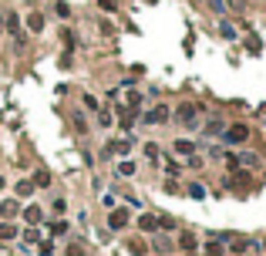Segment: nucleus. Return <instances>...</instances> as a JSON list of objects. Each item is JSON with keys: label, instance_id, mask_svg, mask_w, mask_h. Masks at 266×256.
<instances>
[{"label": "nucleus", "instance_id": "obj_1", "mask_svg": "<svg viewBox=\"0 0 266 256\" xmlns=\"http://www.w3.org/2000/svg\"><path fill=\"white\" fill-rule=\"evenodd\" d=\"M199 118H202V108L192 105V101H182V105L175 108V122L186 125V128H199Z\"/></svg>", "mask_w": 266, "mask_h": 256}, {"label": "nucleus", "instance_id": "obj_2", "mask_svg": "<svg viewBox=\"0 0 266 256\" xmlns=\"http://www.w3.org/2000/svg\"><path fill=\"white\" fill-rule=\"evenodd\" d=\"M128 223H132V212H128V206H115V209L108 212V229H111V233H122V229H128Z\"/></svg>", "mask_w": 266, "mask_h": 256}, {"label": "nucleus", "instance_id": "obj_3", "mask_svg": "<svg viewBox=\"0 0 266 256\" xmlns=\"http://www.w3.org/2000/svg\"><path fill=\"white\" fill-rule=\"evenodd\" d=\"M219 138L226 145H243L246 138H249V125H243V122H239V125H226V132H222Z\"/></svg>", "mask_w": 266, "mask_h": 256}, {"label": "nucleus", "instance_id": "obj_4", "mask_svg": "<svg viewBox=\"0 0 266 256\" xmlns=\"http://www.w3.org/2000/svg\"><path fill=\"white\" fill-rule=\"evenodd\" d=\"M168 118H172L168 105H155V108H148V112L142 115V122H145V125H165Z\"/></svg>", "mask_w": 266, "mask_h": 256}, {"label": "nucleus", "instance_id": "obj_5", "mask_svg": "<svg viewBox=\"0 0 266 256\" xmlns=\"http://www.w3.org/2000/svg\"><path fill=\"white\" fill-rule=\"evenodd\" d=\"M132 145H135V138H132V135H125V138H118V142H108V152H111V155H128Z\"/></svg>", "mask_w": 266, "mask_h": 256}, {"label": "nucleus", "instance_id": "obj_6", "mask_svg": "<svg viewBox=\"0 0 266 256\" xmlns=\"http://www.w3.org/2000/svg\"><path fill=\"white\" fill-rule=\"evenodd\" d=\"M138 229L142 233H158V212H142L138 216Z\"/></svg>", "mask_w": 266, "mask_h": 256}, {"label": "nucleus", "instance_id": "obj_7", "mask_svg": "<svg viewBox=\"0 0 266 256\" xmlns=\"http://www.w3.org/2000/svg\"><path fill=\"white\" fill-rule=\"evenodd\" d=\"M172 152H175L179 158H189V155H196V142H189V138H175V142H172Z\"/></svg>", "mask_w": 266, "mask_h": 256}, {"label": "nucleus", "instance_id": "obj_8", "mask_svg": "<svg viewBox=\"0 0 266 256\" xmlns=\"http://www.w3.org/2000/svg\"><path fill=\"white\" fill-rule=\"evenodd\" d=\"M27 31H31V34H41V31H44V14H41V11H31V14H27Z\"/></svg>", "mask_w": 266, "mask_h": 256}, {"label": "nucleus", "instance_id": "obj_9", "mask_svg": "<svg viewBox=\"0 0 266 256\" xmlns=\"http://www.w3.org/2000/svg\"><path fill=\"white\" fill-rule=\"evenodd\" d=\"M175 243H179V249H182L186 256H189V253H196V246H199L192 233H179V239H175Z\"/></svg>", "mask_w": 266, "mask_h": 256}, {"label": "nucleus", "instance_id": "obj_10", "mask_svg": "<svg viewBox=\"0 0 266 256\" xmlns=\"http://www.w3.org/2000/svg\"><path fill=\"white\" fill-rule=\"evenodd\" d=\"M34 189H37V186H34L31 179H21V182L14 186V192H17V199H31V196H34Z\"/></svg>", "mask_w": 266, "mask_h": 256}, {"label": "nucleus", "instance_id": "obj_11", "mask_svg": "<svg viewBox=\"0 0 266 256\" xmlns=\"http://www.w3.org/2000/svg\"><path fill=\"white\" fill-rule=\"evenodd\" d=\"M202 132H206V138H216V135L226 132V122H222V118H209V125H206Z\"/></svg>", "mask_w": 266, "mask_h": 256}, {"label": "nucleus", "instance_id": "obj_12", "mask_svg": "<svg viewBox=\"0 0 266 256\" xmlns=\"http://www.w3.org/2000/svg\"><path fill=\"white\" fill-rule=\"evenodd\" d=\"M41 219H44V212H41V206H27V209H24V223H27V226H37Z\"/></svg>", "mask_w": 266, "mask_h": 256}, {"label": "nucleus", "instance_id": "obj_13", "mask_svg": "<svg viewBox=\"0 0 266 256\" xmlns=\"http://www.w3.org/2000/svg\"><path fill=\"white\" fill-rule=\"evenodd\" d=\"M17 212H21V199H4L0 202V216L11 219V216H17Z\"/></svg>", "mask_w": 266, "mask_h": 256}, {"label": "nucleus", "instance_id": "obj_14", "mask_svg": "<svg viewBox=\"0 0 266 256\" xmlns=\"http://www.w3.org/2000/svg\"><path fill=\"white\" fill-rule=\"evenodd\" d=\"M17 236H21V229H17L14 223H0V239H4V243H11V239H17Z\"/></svg>", "mask_w": 266, "mask_h": 256}, {"label": "nucleus", "instance_id": "obj_15", "mask_svg": "<svg viewBox=\"0 0 266 256\" xmlns=\"http://www.w3.org/2000/svg\"><path fill=\"white\" fill-rule=\"evenodd\" d=\"M7 31L14 34V37H17V41H21L24 34H21V17H17V14L14 11H7Z\"/></svg>", "mask_w": 266, "mask_h": 256}, {"label": "nucleus", "instance_id": "obj_16", "mask_svg": "<svg viewBox=\"0 0 266 256\" xmlns=\"http://www.w3.org/2000/svg\"><path fill=\"white\" fill-rule=\"evenodd\" d=\"M31 182L37 186V189H47V186H51V172H47V168H37Z\"/></svg>", "mask_w": 266, "mask_h": 256}, {"label": "nucleus", "instance_id": "obj_17", "mask_svg": "<svg viewBox=\"0 0 266 256\" xmlns=\"http://www.w3.org/2000/svg\"><path fill=\"white\" fill-rule=\"evenodd\" d=\"M135 168H138V165H135L132 158H122V162H118V168H115V172H118V176H122V179H128V176H135Z\"/></svg>", "mask_w": 266, "mask_h": 256}, {"label": "nucleus", "instance_id": "obj_18", "mask_svg": "<svg viewBox=\"0 0 266 256\" xmlns=\"http://www.w3.org/2000/svg\"><path fill=\"white\" fill-rule=\"evenodd\" d=\"M155 249H158V253H172L175 246H172V239H168L165 233H155Z\"/></svg>", "mask_w": 266, "mask_h": 256}, {"label": "nucleus", "instance_id": "obj_19", "mask_svg": "<svg viewBox=\"0 0 266 256\" xmlns=\"http://www.w3.org/2000/svg\"><path fill=\"white\" fill-rule=\"evenodd\" d=\"M95 115H98V125H101V128H111V122H115V115H111L108 108H98Z\"/></svg>", "mask_w": 266, "mask_h": 256}, {"label": "nucleus", "instance_id": "obj_20", "mask_svg": "<svg viewBox=\"0 0 266 256\" xmlns=\"http://www.w3.org/2000/svg\"><path fill=\"white\" fill-rule=\"evenodd\" d=\"M145 158H148V162H158V158H162V152H158L155 142H145Z\"/></svg>", "mask_w": 266, "mask_h": 256}, {"label": "nucleus", "instance_id": "obj_21", "mask_svg": "<svg viewBox=\"0 0 266 256\" xmlns=\"http://www.w3.org/2000/svg\"><path fill=\"white\" fill-rule=\"evenodd\" d=\"M219 34L226 37V41H236V37H239V34H236V27H233L229 21H222V24H219Z\"/></svg>", "mask_w": 266, "mask_h": 256}, {"label": "nucleus", "instance_id": "obj_22", "mask_svg": "<svg viewBox=\"0 0 266 256\" xmlns=\"http://www.w3.org/2000/svg\"><path fill=\"white\" fill-rule=\"evenodd\" d=\"M236 165H259V155H253V152H243V155H236Z\"/></svg>", "mask_w": 266, "mask_h": 256}, {"label": "nucleus", "instance_id": "obj_23", "mask_svg": "<svg viewBox=\"0 0 266 256\" xmlns=\"http://www.w3.org/2000/svg\"><path fill=\"white\" fill-rule=\"evenodd\" d=\"M189 196H192V199H206V186H202V182H192V186H189Z\"/></svg>", "mask_w": 266, "mask_h": 256}, {"label": "nucleus", "instance_id": "obj_24", "mask_svg": "<svg viewBox=\"0 0 266 256\" xmlns=\"http://www.w3.org/2000/svg\"><path fill=\"white\" fill-rule=\"evenodd\" d=\"M54 14L61 17V21H67V17H71V7H67L64 0H57V4H54Z\"/></svg>", "mask_w": 266, "mask_h": 256}, {"label": "nucleus", "instance_id": "obj_25", "mask_svg": "<svg viewBox=\"0 0 266 256\" xmlns=\"http://www.w3.org/2000/svg\"><path fill=\"white\" fill-rule=\"evenodd\" d=\"M165 172H168V179H175V176H182V165H179L175 158H168V162H165Z\"/></svg>", "mask_w": 266, "mask_h": 256}, {"label": "nucleus", "instance_id": "obj_26", "mask_svg": "<svg viewBox=\"0 0 266 256\" xmlns=\"http://www.w3.org/2000/svg\"><path fill=\"white\" fill-rule=\"evenodd\" d=\"M249 246H253V243H249V239H236V243H229V249H233V253H239V256H243L246 249H249Z\"/></svg>", "mask_w": 266, "mask_h": 256}, {"label": "nucleus", "instance_id": "obj_27", "mask_svg": "<svg viewBox=\"0 0 266 256\" xmlns=\"http://www.w3.org/2000/svg\"><path fill=\"white\" fill-rule=\"evenodd\" d=\"M206 256H222V243H219V239L206 243Z\"/></svg>", "mask_w": 266, "mask_h": 256}, {"label": "nucleus", "instance_id": "obj_28", "mask_svg": "<svg viewBox=\"0 0 266 256\" xmlns=\"http://www.w3.org/2000/svg\"><path fill=\"white\" fill-rule=\"evenodd\" d=\"M206 4H209V11H212V14H219V17L226 14V0H206Z\"/></svg>", "mask_w": 266, "mask_h": 256}, {"label": "nucleus", "instance_id": "obj_29", "mask_svg": "<svg viewBox=\"0 0 266 256\" xmlns=\"http://www.w3.org/2000/svg\"><path fill=\"white\" fill-rule=\"evenodd\" d=\"M128 249H132L135 256H145V243L142 239H128Z\"/></svg>", "mask_w": 266, "mask_h": 256}, {"label": "nucleus", "instance_id": "obj_30", "mask_svg": "<svg viewBox=\"0 0 266 256\" xmlns=\"http://www.w3.org/2000/svg\"><path fill=\"white\" fill-rule=\"evenodd\" d=\"M246 51H249V54H259V51H263L259 37H249V41H246Z\"/></svg>", "mask_w": 266, "mask_h": 256}, {"label": "nucleus", "instance_id": "obj_31", "mask_svg": "<svg viewBox=\"0 0 266 256\" xmlns=\"http://www.w3.org/2000/svg\"><path fill=\"white\" fill-rule=\"evenodd\" d=\"M37 239H41V233H37V229H34V226H31V229H27V233H24V243L31 246V243H37Z\"/></svg>", "mask_w": 266, "mask_h": 256}, {"label": "nucleus", "instance_id": "obj_32", "mask_svg": "<svg viewBox=\"0 0 266 256\" xmlns=\"http://www.w3.org/2000/svg\"><path fill=\"white\" fill-rule=\"evenodd\" d=\"M51 233H54V236H64L67 233V223H64V219H57V223L51 226Z\"/></svg>", "mask_w": 266, "mask_h": 256}, {"label": "nucleus", "instance_id": "obj_33", "mask_svg": "<svg viewBox=\"0 0 266 256\" xmlns=\"http://www.w3.org/2000/svg\"><path fill=\"white\" fill-rule=\"evenodd\" d=\"M84 108H91V112H98L101 105H98V98H95V95H84Z\"/></svg>", "mask_w": 266, "mask_h": 256}, {"label": "nucleus", "instance_id": "obj_34", "mask_svg": "<svg viewBox=\"0 0 266 256\" xmlns=\"http://www.w3.org/2000/svg\"><path fill=\"white\" fill-rule=\"evenodd\" d=\"M67 256H84V246H81V243H71V246H67Z\"/></svg>", "mask_w": 266, "mask_h": 256}, {"label": "nucleus", "instance_id": "obj_35", "mask_svg": "<svg viewBox=\"0 0 266 256\" xmlns=\"http://www.w3.org/2000/svg\"><path fill=\"white\" fill-rule=\"evenodd\" d=\"M37 256H54V246H51V239H47V243H41V249H37Z\"/></svg>", "mask_w": 266, "mask_h": 256}, {"label": "nucleus", "instance_id": "obj_36", "mask_svg": "<svg viewBox=\"0 0 266 256\" xmlns=\"http://www.w3.org/2000/svg\"><path fill=\"white\" fill-rule=\"evenodd\" d=\"M98 7H101V11H115V7H118V4H115V0H98Z\"/></svg>", "mask_w": 266, "mask_h": 256}, {"label": "nucleus", "instance_id": "obj_37", "mask_svg": "<svg viewBox=\"0 0 266 256\" xmlns=\"http://www.w3.org/2000/svg\"><path fill=\"white\" fill-rule=\"evenodd\" d=\"M186 165H189V168H199V165H202V158H199V155H189V158H186Z\"/></svg>", "mask_w": 266, "mask_h": 256}, {"label": "nucleus", "instance_id": "obj_38", "mask_svg": "<svg viewBox=\"0 0 266 256\" xmlns=\"http://www.w3.org/2000/svg\"><path fill=\"white\" fill-rule=\"evenodd\" d=\"M0 189H4V176H0Z\"/></svg>", "mask_w": 266, "mask_h": 256}]
</instances>
